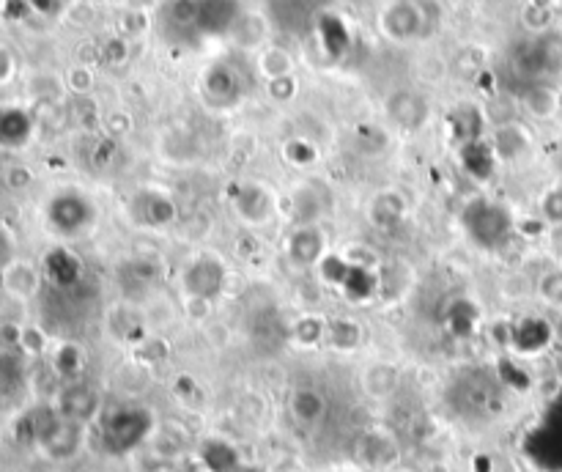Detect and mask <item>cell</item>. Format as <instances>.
Masks as SVG:
<instances>
[{"label":"cell","instance_id":"cell-1","mask_svg":"<svg viewBox=\"0 0 562 472\" xmlns=\"http://www.w3.org/2000/svg\"><path fill=\"white\" fill-rule=\"evenodd\" d=\"M99 407H102V401H99V393L94 387L85 385V382H72V385H66L61 390L55 409L61 412V418L85 426V423H91L99 415Z\"/></svg>","mask_w":562,"mask_h":472},{"label":"cell","instance_id":"cell-2","mask_svg":"<svg viewBox=\"0 0 562 472\" xmlns=\"http://www.w3.org/2000/svg\"><path fill=\"white\" fill-rule=\"evenodd\" d=\"M324 234L316 226H302L291 234L288 242V258L297 264V267H313L324 258Z\"/></svg>","mask_w":562,"mask_h":472},{"label":"cell","instance_id":"cell-3","mask_svg":"<svg viewBox=\"0 0 562 472\" xmlns=\"http://www.w3.org/2000/svg\"><path fill=\"white\" fill-rule=\"evenodd\" d=\"M83 429L80 423H72V420L61 418V423L55 426V431L47 437V440L39 445L50 459H72L80 445H83Z\"/></svg>","mask_w":562,"mask_h":472},{"label":"cell","instance_id":"cell-4","mask_svg":"<svg viewBox=\"0 0 562 472\" xmlns=\"http://www.w3.org/2000/svg\"><path fill=\"white\" fill-rule=\"evenodd\" d=\"M395 440L387 437L382 431H371L360 440V462L365 464V470H384L395 462Z\"/></svg>","mask_w":562,"mask_h":472},{"label":"cell","instance_id":"cell-5","mask_svg":"<svg viewBox=\"0 0 562 472\" xmlns=\"http://www.w3.org/2000/svg\"><path fill=\"white\" fill-rule=\"evenodd\" d=\"M291 415L299 426H316L324 415H327V401L316 387H299L291 396Z\"/></svg>","mask_w":562,"mask_h":472},{"label":"cell","instance_id":"cell-6","mask_svg":"<svg viewBox=\"0 0 562 472\" xmlns=\"http://www.w3.org/2000/svg\"><path fill=\"white\" fill-rule=\"evenodd\" d=\"M398 387V368L390 363H373L365 368L362 374V390L365 396L376 398V401H384L390 398Z\"/></svg>","mask_w":562,"mask_h":472},{"label":"cell","instance_id":"cell-7","mask_svg":"<svg viewBox=\"0 0 562 472\" xmlns=\"http://www.w3.org/2000/svg\"><path fill=\"white\" fill-rule=\"evenodd\" d=\"M3 289L9 291L11 297H31L39 289V272L25 264V261H6L3 267Z\"/></svg>","mask_w":562,"mask_h":472},{"label":"cell","instance_id":"cell-8","mask_svg":"<svg viewBox=\"0 0 562 472\" xmlns=\"http://www.w3.org/2000/svg\"><path fill=\"white\" fill-rule=\"evenodd\" d=\"M387 110H390V116H393L398 124H403L406 129L420 127V124L425 121V116H428V105H425V99L417 97V94H409V91L395 94V97L390 99Z\"/></svg>","mask_w":562,"mask_h":472},{"label":"cell","instance_id":"cell-9","mask_svg":"<svg viewBox=\"0 0 562 472\" xmlns=\"http://www.w3.org/2000/svg\"><path fill=\"white\" fill-rule=\"evenodd\" d=\"M31 135V118L17 108L0 110V146H22Z\"/></svg>","mask_w":562,"mask_h":472},{"label":"cell","instance_id":"cell-10","mask_svg":"<svg viewBox=\"0 0 562 472\" xmlns=\"http://www.w3.org/2000/svg\"><path fill=\"white\" fill-rule=\"evenodd\" d=\"M420 11L414 9V3H398L393 9L387 11L384 17V25H387V33H393L398 39H409L414 33L420 31Z\"/></svg>","mask_w":562,"mask_h":472},{"label":"cell","instance_id":"cell-11","mask_svg":"<svg viewBox=\"0 0 562 472\" xmlns=\"http://www.w3.org/2000/svg\"><path fill=\"white\" fill-rule=\"evenodd\" d=\"M327 341L340 352H351L357 349L362 341V327L354 319H335L327 324Z\"/></svg>","mask_w":562,"mask_h":472},{"label":"cell","instance_id":"cell-12","mask_svg":"<svg viewBox=\"0 0 562 472\" xmlns=\"http://www.w3.org/2000/svg\"><path fill=\"white\" fill-rule=\"evenodd\" d=\"M535 289H538V297H541L543 305L562 311V267L546 269L541 278H538Z\"/></svg>","mask_w":562,"mask_h":472},{"label":"cell","instance_id":"cell-13","mask_svg":"<svg viewBox=\"0 0 562 472\" xmlns=\"http://www.w3.org/2000/svg\"><path fill=\"white\" fill-rule=\"evenodd\" d=\"M527 110L538 118L552 116L554 110H557V97H554L552 88H532L530 94H527Z\"/></svg>","mask_w":562,"mask_h":472},{"label":"cell","instance_id":"cell-14","mask_svg":"<svg viewBox=\"0 0 562 472\" xmlns=\"http://www.w3.org/2000/svg\"><path fill=\"white\" fill-rule=\"evenodd\" d=\"M541 220L546 226H562V187H552L541 198Z\"/></svg>","mask_w":562,"mask_h":472},{"label":"cell","instance_id":"cell-15","mask_svg":"<svg viewBox=\"0 0 562 472\" xmlns=\"http://www.w3.org/2000/svg\"><path fill=\"white\" fill-rule=\"evenodd\" d=\"M17 344L28 354H44L47 352V335L39 327H22L17 335Z\"/></svg>","mask_w":562,"mask_h":472},{"label":"cell","instance_id":"cell-16","mask_svg":"<svg viewBox=\"0 0 562 472\" xmlns=\"http://www.w3.org/2000/svg\"><path fill=\"white\" fill-rule=\"evenodd\" d=\"M261 69H264L269 77L280 80V77L291 69V58H288L286 53H280V50H269V53H264V58H261Z\"/></svg>","mask_w":562,"mask_h":472},{"label":"cell","instance_id":"cell-17","mask_svg":"<svg viewBox=\"0 0 562 472\" xmlns=\"http://www.w3.org/2000/svg\"><path fill=\"white\" fill-rule=\"evenodd\" d=\"M11 75H14V58H11V53L6 47H0V86L9 80Z\"/></svg>","mask_w":562,"mask_h":472},{"label":"cell","instance_id":"cell-18","mask_svg":"<svg viewBox=\"0 0 562 472\" xmlns=\"http://www.w3.org/2000/svg\"><path fill=\"white\" fill-rule=\"evenodd\" d=\"M31 182V176L25 173V168H11V184L14 187H22V184Z\"/></svg>","mask_w":562,"mask_h":472},{"label":"cell","instance_id":"cell-19","mask_svg":"<svg viewBox=\"0 0 562 472\" xmlns=\"http://www.w3.org/2000/svg\"><path fill=\"white\" fill-rule=\"evenodd\" d=\"M552 338H554V344L562 346V311L557 313V319L552 322Z\"/></svg>","mask_w":562,"mask_h":472},{"label":"cell","instance_id":"cell-20","mask_svg":"<svg viewBox=\"0 0 562 472\" xmlns=\"http://www.w3.org/2000/svg\"><path fill=\"white\" fill-rule=\"evenodd\" d=\"M324 472H365V470L357 467V464H335V467H329V470Z\"/></svg>","mask_w":562,"mask_h":472},{"label":"cell","instance_id":"cell-21","mask_svg":"<svg viewBox=\"0 0 562 472\" xmlns=\"http://www.w3.org/2000/svg\"><path fill=\"white\" fill-rule=\"evenodd\" d=\"M234 472H264L261 467H253V464H239Z\"/></svg>","mask_w":562,"mask_h":472},{"label":"cell","instance_id":"cell-22","mask_svg":"<svg viewBox=\"0 0 562 472\" xmlns=\"http://www.w3.org/2000/svg\"><path fill=\"white\" fill-rule=\"evenodd\" d=\"M277 472H302L299 467H283V470H277Z\"/></svg>","mask_w":562,"mask_h":472},{"label":"cell","instance_id":"cell-23","mask_svg":"<svg viewBox=\"0 0 562 472\" xmlns=\"http://www.w3.org/2000/svg\"><path fill=\"white\" fill-rule=\"evenodd\" d=\"M0 261H6V258H0Z\"/></svg>","mask_w":562,"mask_h":472}]
</instances>
